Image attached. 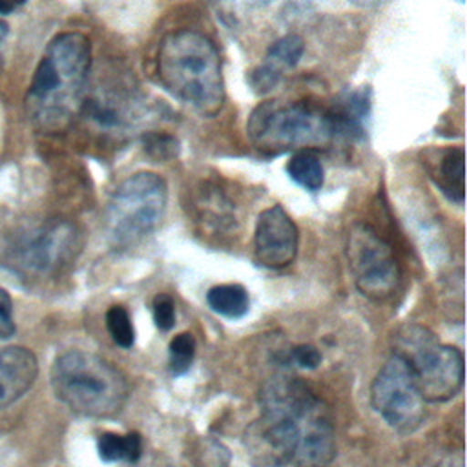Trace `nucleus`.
<instances>
[{
	"instance_id": "obj_1",
	"label": "nucleus",
	"mask_w": 467,
	"mask_h": 467,
	"mask_svg": "<svg viewBox=\"0 0 467 467\" xmlns=\"http://www.w3.org/2000/svg\"><path fill=\"white\" fill-rule=\"evenodd\" d=\"M244 447L255 467H328L336 456L330 410L301 379L274 378L261 390Z\"/></svg>"
},
{
	"instance_id": "obj_2",
	"label": "nucleus",
	"mask_w": 467,
	"mask_h": 467,
	"mask_svg": "<svg viewBox=\"0 0 467 467\" xmlns=\"http://www.w3.org/2000/svg\"><path fill=\"white\" fill-rule=\"evenodd\" d=\"M155 71L161 86L202 117H215L224 106V78L215 44L193 29H177L159 44Z\"/></svg>"
},
{
	"instance_id": "obj_3",
	"label": "nucleus",
	"mask_w": 467,
	"mask_h": 467,
	"mask_svg": "<svg viewBox=\"0 0 467 467\" xmlns=\"http://www.w3.org/2000/svg\"><path fill=\"white\" fill-rule=\"evenodd\" d=\"M91 67V42L78 31L57 35L40 58L27 93L33 117L46 130L69 124Z\"/></svg>"
},
{
	"instance_id": "obj_4",
	"label": "nucleus",
	"mask_w": 467,
	"mask_h": 467,
	"mask_svg": "<svg viewBox=\"0 0 467 467\" xmlns=\"http://www.w3.org/2000/svg\"><path fill=\"white\" fill-rule=\"evenodd\" d=\"M51 387L67 409L88 418L119 414L130 396L126 376L113 363L84 350H67L55 359Z\"/></svg>"
},
{
	"instance_id": "obj_5",
	"label": "nucleus",
	"mask_w": 467,
	"mask_h": 467,
	"mask_svg": "<svg viewBox=\"0 0 467 467\" xmlns=\"http://www.w3.org/2000/svg\"><path fill=\"white\" fill-rule=\"evenodd\" d=\"M250 142L263 153L314 150L336 139L328 108L308 100H265L246 120Z\"/></svg>"
},
{
	"instance_id": "obj_6",
	"label": "nucleus",
	"mask_w": 467,
	"mask_h": 467,
	"mask_svg": "<svg viewBox=\"0 0 467 467\" xmlns=\"http://www.w3.org/2000/svg\"><path fill=\"white\" fill-rule=\"evenodd\" d=\"M403 358L425 401H447L463 387V354L452 345L440 343L421 325H405L394 334V352Z\"/></svg>"
},
{
	"instance_id": "obj_7",
	"label": "nucleus",
	"mask_w": 467,
	"mask_h": 467,
	"mask_svg": "<svg viewBox=\"0 0 467 467\" xmlns=\"http://www.w3.org/2000/svg\"><path fill=\"white\" fill-rule=\"evenodd\" d=\"M168 202L166 181L155 171H137L126 177L111 193L106 208L109 239L117 246H128L161 223Z\"/></svg>"
},
{
	"instance_id": "obj_8",
	"label": "nucleus",
	"mask_w": 467,
	"mask_h": 467,
	"mask_svg": "<svg viewBox=\"0 0 467 467\" xmlns=\"http://www.w3.org/2000/svg\"><path fill=\"white\" fill-rule=\"evenodd\" d=\"M347 259L358 290L370 299H387L400 285L401 270L392 246L365 223H356L347 237Z\"/></svg>"
},
{
	"instance_id": "obj_9",
	"label": "nucleus",
	"mask_w": 467,
	"mask_h": 467,
	"mask_svg": "<svg viewBox=\"0 0 467 467\" xmlns=\"http://www.w3.org/2000/svg\"><path fill=\"white\" fill-rule=\"evenodd\" d=\"M370 403L387 425L398 432H412L423 421L425 400L409 363L398 354H392L374 376Z\"/></svg>"
},
{
	"instance_id": "obj_10",
	"label": "nucleus",
	"mask_w": 467,
	"mask_h": 467,
	"mask_svg": "<svg viewBox=\"0 0 467 467\" xmlns=\"http://www.w3.org/2000/svg\"><path fill=\"white\" fill-rule=\"evenodd\" d=\"M299 248V230L281 204H272L257 217L254 230V254L261 266L277 270L288 266Z\"/></svg>"
},
{
	"instance_id": "obj_11",
	"label": "nucleus",
	"mask_w": 467,
	"mask_h": 467,
	"mask_svg": "<svg viewBox=\"0 0 467 467\" xmlns=\"http://www.w3.org/2000/svg\"><path fill=\"white\" fill-rule=\"evenodd\" d=\"M77 250V228L66 221H53L35 232L20 248V265L33 272H53L66 265Z\"/></svg>"
},
{
	"instance_id": "obj_12",
	"label": "nucleus",
	"mask_w": 467,
	"mask_h": 467,
	"mask_svg": "<svg viewBox=\"0 0 467 467\" xmlns=\"http://www.w3.org/2000/svg\"><path fill=\"white\" fill-rule=\"evenodd\" d=\"M305 53V40L297 33H286L277 38L266 51L261 64L252 67L246 75L250 89L257 95L270 93L283 77L297 66Z\"/></svg>"
},
{
	"instance_id": "obj_13",
	"label": "nucleus",
	"mask_w": 467,
	"mask_h": 467,
	"mask_svg": "<svg viewBox=\"0 0 467 467\" xmlns=\"http://www.w3.org/2000/svg\"><path fill=\"white\" fill-rule=\"evenodd\" d=\"M38 374L35 354L24 347L0 348V410L22 398Z\"/></svg>"
},
{
	"instance_id": "obj_14",
	"label": "nucleus",
	"mask_w": 467,
	"mask_h": 467,
	"mask_svg": "<svg viewBox=\"0 0 467 467\" xmlns=\"http://www.w3.org/2000/svg\"><path fill=\"white\" fill-rule=\"evenodd\" d=\"M336 139L358 140L365 137V122L370 113V88L361 86L339 95L328 108Z\"/></svg>"
},
{
	"instance_id": "obj_15",
	"label": "nucleus",
	"mask_w": 467,
	"mask_h": 467,
	"mask_svg": "<svg viewBox=\"0 0 467 467\" xmlns=\"http://www.w3.org/2000/svg\"><path fill=\"white\" fill-rule=\"evenodd\" d=\"M465 151L463 148H438L427 150L423 155V164L436 182V186L451 199L463 202V170Z\"/></svg>"
},
{
	"instance_id": "obj_16",
	"label": "nucleus",
	"mask_w": 467,
	"mask_h": 467,
	"mask_svg": "<svg viewBox=\"0 0 467 467\" xmlns=\"http://www.w3.org/2000/svg\"><path fill=\"white\" fill-rule=\"evenodd\" d=\"M288 177L306 192H317L325 182V168L316 150H297L285 166Z\"/></svg>"
},
{
	"instance_id": "obj_17",
	"label": "nucleus",
	"mask_w": 467,
	"mask_h": 467,
	"mask_svg": "<svg viewBox=\"0 0 467 467\" xmlns=\"http://www.w3.org/2000/svg\"><path fill=\"white\" fill-rule=\"evenodd\" d=\"M208 306L224 317L237 319L248 312L250 297L243 285L239 283H226L212 286L206 294Z\"/></svg>"
},
{
	"instance_id": "obj_18",
	"label": "nucleus",
	"mask_w": 467,
	"mask_h": 467,
	"mask_svg": "<svg viewBox=\"0 0 467 467\" xmlns=\"http://www.w3.org/2000/svg\"><path fill=\"white\" fill-rule=\"evenodd\" d=\"M99 456L104 462H130L135 463L142 452V440L137 432L117 434L104 432L97 441Z\"/></svg>"
},
{
	"instance_id": "obj_19",
	"label": "nucleus",
	"mask_w": 467,
	"mask_h": 467,
	"mask_svg": "<svg viewBox=\"0 0 467 467\" xmlns=\"http://www.w3.org/2000/svg\"><path fill=\"white\" fill-rule=\"evenodd\" d=\"M197 208L201 212V217L213 224H223L226 221H232V204L230 201L217 190V188H204L201 190ZM202 219V221H204Z\"/></svg>"
},
{
	"instance_id": "obj_20",
	"label": "nucleus",
	"mask_w": 467,
	"mask_h": 467,
	"mask_svg": "<svg viewBox=\"0 0 467 467\" xmlns=\"http://www.w3.org/2000/svg\"><path fill=\"white\" fill-rule=\"evenodd\" d=\"M106 327L111 336V339L122 347V348H131L135 343V330L131 317L128 310L120 305H113L106 312Z\"/></svg>"
},
{
	"instance_id": "obj_21",
	"label": "nucleus",
	"mask_w": 467,
	"mask_h": 467,
	"mask_svg": "<svg viewBox=\"0 0 467 467\" xmlns=\"http://www.w3.org/2000/svg\"><path fill=\"white\" fill-rule=\"evenodd\" d=\"M195 356V339L190 332L177 334L168 347V365L173 376L184 374L193 361Z\"/></svg>"
},
{
	"instance_id": "obj_22",
	"label": "nucleus",
	"mask_w": 467,
	"mask_h": 467,
	"mask_svg": "<svg viewBox=\"0 0 467 467\" xmlns=\"http://www.w3.org/2000/svg\"><path fill=\"white\" fill-rule=\"evenodd\" d=\"M144 150L151 159L168 161L177 155L179 142L175 137L166 133H148L144 137Z\"/></svg>"
},
{
	"instance_id": "obj_23",
	"label": "nucleus",
	"mask_w": 467,
	"mask_h": 467,
	"mask_svg": "<svg viewBox=\"0 0 467 467\" xmlns=\"http://www.w3.org/2000/svg\"><path fill=\"white\" fill-rule=\"evenodd\" d=\"M153 321L159 330L168 332L175 325V303L168 294H157L153 297Z\"/></svg>"
},
{
	"instance_id": "obj_24",
	"label": "nucleus",
	"mask_w": 467,
	"mask_h": 467,
	"mask_svg": "<svg viewBox=\"0 0 467 467\" xmlns=\"http://www.w3.org/2000/svg\"><path fill=\"white\" fill-rule=\"evenodd\" d=\"M290 359L301 368H316L321 363V352L312 345H297L292 348Z\"/></svg>"
},
{
	"instance_id": "obj_25",
	"label": "nucleus",
	"mask_w": 467,
	"mask_h": 467,
	"mask_svg": "<svg viewBox=\"0 0 467 467\" xmlns=\"http://www.w3.org/2000/svg\"><path fill=\"white\" fill-rule=\"evenodd\" d=\"M15 334L13 303L9 294L0 286V337H11Z\"/></svg>"
},
{
	"instance_id": "obj_26",
	"label": "nucleus",
	"mask_w": 467,
	"mask_h": 467,
	"mask_svg": "<svg viewBox=\"0 0 467 467\" xmlns=\"http://www.w3.org/2000/svg\"><path fill=\"white\" fill-rule=\"evenodd\" d=\"M438 467H463V456L462 454H452L445 458Z\"/></svg>"
},
{
	"instance_id": "obj_27",
	"label": "nucleus",
	"mask_w": 467,
	"mask_h": 467,
	"mask_svg": "<svg viewBox=\"0 0 467 467\" xmlns=\"http://www.w3.org/2000/svg\"><path fill=\"white\" fill-rule=\"evenodd\" d=\"M348 2L354 4V5H358V7L368 9V7H378V5H381V4H385V2H389V0H348Z\"/></svg>"
},
{
	"instance_id": "obj_28",
	"label": "nucleus",
	"mask_w": 467,
	"mask_h": 467,
	"mask_svg": "<svg viewBox=\"0 0 467 467\" xmlns=\"http://www.w3.org/2000/svg\"><path fill=\"white\" fill-rule=\"evenodd\" d=\"M15 7L16 4L13 0H0V15H9Z\"/></svg>"
},
{
	"instance_id": "obj_29",
	"label": "nucleus",
	"mask_w": 467,
	"mask_h": 467,
	"mask_svg": "<svg viewBox=\"0 0 467 467\" xmlns=\"http://www.w3.org/2000/svg\"><path fill=\"white\" fill-rule=\"evenodd\" d=\"M243 2H246L250 5H266V4H270L274 0H243Z\"/></svg>"
},
{
	"instance_id": "obj_30",
	"label": "nucleus",
	"mask_w": 467,
	"mask_h": 467,
	"mask_svg": "<svg viewBox=\"0 0 467 467\" xmlns=\"http://www.w3.org/2000/svg\"><path fill=\"white\" fill-rule=\"evenodd\" d=\"M7 33V26L4 22H0V36H4Z\"/></svg>"
},
{
	"instance_id": "obj_31",
	"label": "nucleus",
	"mask_w": 467,
	"mask_h": 467,
	"mask_svg": "<svg viewBox=\"0 0 467 467\" xmlns=\"http://www.w3.org/2000/svg\"><path fill=\"white\" fill-rule=\"evenodd\" d=\"M13 2H15V4H16V5H20V4H26V2H27V0H13Z\"/></svg>"
}]
</instances>
